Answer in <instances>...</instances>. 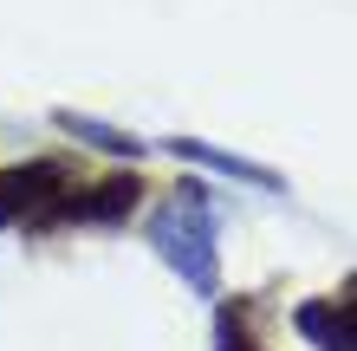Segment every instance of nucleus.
<instances>
[{
    "mask_svg": "<svg viewBox=\"0 0 357 351\" xmlns=\"http://www.w3.org/2000/svg\"><path fill=\"white\" fill-rule=\"evenodd\" d=\"M188 195H176V209L169 215H156L150 221V241H156V254L176 267V274L195 286V293H215V247H208V195H202V182H182Z\"/></svg>",
    "mask_w": 357,
    "mask_h": 351,
    "instance_id": "nucleus-1",
    "label": "nucleus"
},
{
    "mask_svg": "<svg viewBox=\"0 0 357 351\" xmlns=\"http://www.w3.org/2000/svg\"><path fill=\"white\" fill-rule=\"evenodd\" d=\"M299 332L319 338V351H351V306H331V299L299 306Z\"/></svg>",
    "mask_w": 357,
    "mask_h": 351,
    "instance_id": "nucleus-2",
    "label": "nucleus"
},
{
    "mask_svg": "<svg viewBox=\"0 0 357 351\" xmlns=\"http://www.w3.org/2000/svg\"><path fill=\"white\" fill-rule=\"evenodd\" d=\"M169 150H176V156H202L208 170L241 176V182H254V189H280V176H273V170H254V163H241V156H227V150H208V143H188V137H176Z\"/></svg>",
    "mask_w": 357,
    "mask_h": 351,
    "instance_id": "nucleus-3",
    "label": "nucleus"
},
{
    "mask_svg": "<svg viewBox=\"0 0 357 351\" xmlns=\"http://www.w3.org/2000/svg\"><path fill=\"white\" fill-rule=\"evenodd\" d=\"M59 124H66V130H78V137H91L98 150H117V156H137V137H117V130H104V124H91V117H72V111H59Z\"/></svg>",
    "mask_w": 357,
    "mask_h": 351,
    "instance_id": "nucleus-4",
    "label": "nucleus"
}]
</instances>
